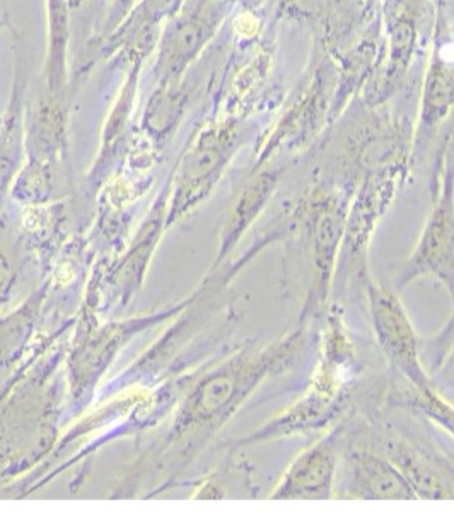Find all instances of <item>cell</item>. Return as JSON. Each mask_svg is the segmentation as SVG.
Returning <instances> with one entry per match:
<instances>
[{
	"label": "cell",
	"instance_id": "ac0fdd59",
	"mask_svg": "<svg viewBox=\"0 0 454 512\" xmlns=\"http://www.w3.org/2000/svg\"><path fill=\"white\" fill-rule=\"evenodd\" d=\"M454 106V67L441 53H434L425 76L420 127L432 130L448 117Z\"/></svg>",
	"mask_w": 454,
	"mask_h": 512
},
{
	"label": "cell",
	"instance_id": "cb8c5ba5",
	"mask_svg": "<svg viewBox=\"0 0 454 512\" xmlns=\"http://www.w3.org/2000/svg\"><path fill=\"white\" fill-rule=\"evenodd\" d=\"M159 93L154 94L151 103L147 106L146 127L156 139H164L169 132L178 125L181 111H183V94L171 86L169 81Z\"/></svg>",
	"mask_w": 454,
	"mask_h": 512
},
{
	"label": "cell",
	"instance_id": "603a6c76",
	"mask_svg": "<svg viewBox=\"0 0 454 512\" xmlns=\"http://www.w3.org/2000/svg\"><path fill=\"white\" fill-rule=\"evenodd\" d=\"M24 135L26 130L23 128V118H21L18 99H16L0 132V193L6 190L18 169L24 146H26Z\"/></svg>",
	"mask_w": 454,
	"mask_h": 512
},
{
	"label": "cell",
	"instance_id": "30bf717a",
	"mask_svg": "<svg viewBox=\"0 0 454 512\" xmlns=\"http://www.w3.org/2000/svg\"><path fill=\"white\" fill-rule=\"evenodd\" d=\"M422 11L424 0L383 2V30L386 41L381 47L378 65L369 79L371 82H367V105L383 103L407 74L419 40Z\"/></svg>",
	"mask_w": 454,
	"mask_h": 512
},
{
	"label": "cell",
	"instance_id": "3957f363",
	"mask_svg": "<svg viewBox=\"0 0 454 512\" xmlns=\"http://www.w3.org/2000/svg\"><path fill=\"white\" fill-rule=\"evenodd\" d=\"M352 190L349 183L316 181L303 195L292 198L297 212L294 239L303 243L309 263L308 292L297 321H320L332 304Z\"/></svg>",
	"mask_w": 454,
	"mask_h": 512
},
{
	"label": "cell",
	"instance_id": "7c38bea8",
	"mask_svg": "<svg viewBox=\"0 0 454 512\" xmlns=\"http://www.w3.org/2000/svg\"><path fill=\"white\" fill-rule=\"evenodd\" d=\"M342 478H337L335 499L344 501H417L402 472L385 454L367 444H352L345 451Z\"/></svg>",
	"mask_w": 454,
	"mask_h": 512
},
{
	"label": "cell",
	"instance_id": "9c48e42d",
	"mask_svg": "<svg viewBox=\"0 0 454 512\" xmlns=\"http://www.w3.org/2000/svg\"><path fill=\"white\" fill-rule=\"evenodd\" d=\"M367 446L385 454L402 472L417 501H454V460L449 454L390 425H381Z\"/></svg>",
	"mask_w": 454,
	"mask_h": 512
},
{
	"label": "cell",
	"instance_id": "44dd1931",
	"mask_svg": "<svg viewBox=\"0 0 454 512\" xmlns=\"http://www.w3.org/2000/svg\"><path fill=\"white\" fill-rule=\"evenodd\" d=\"M67 0H47L48 59L47 77L50 93H57L65 81V53L69 43V12Z\"/></svg>",
	"mask_w": 454,
	"mask_h": 512
},
{
	"label": "cell",
	"instance_id": "5b68a950",
	"mask_svg": "<svg viewBox=\"0 0 454 512\" xmlns=\"http://www.w3.org/2000/svg\"><path fill=\"white\" fill-rule=\"evenodd\" d=\"M241 146L234 120L212 123L198 134L176 171L173 197L166 210V227L187 217L209 197Z\"/></svg>",
	"mask_w": 454,
	"mask_h": 512
},
{
	"label": "cell",
	"instance_id": "8992f818",
	"mask_svg": "<svg viewBox=\"0 0 454 512\" xmlns=\"http://www.w3.org/2000/svg\"><path fill=\"white\" fill-rule=\"evenodd\" d=\"M362 291L376 344L391 369L402 376L410 388L424 390L434 386L422 361V340L398 294L376 284L373 277L367 280Z\"/></svg>",
	"mask_w": 454,
	"mask_h": 512
},
{
	"label": "cell",
	"instance_id": "277c9868",
	"mask_svg": "<svg viewBox=\"0 0 454 512\" xmlns=\"http://www.w3.org/2000/svg\"><path fill=\"white\" fill-rule=\"evenodd\" d=\"M431 277L443 284L454 306V147L446 137L432 169L431 210L412 253L398 267L395 291Z\"/></svg>",
	"mask_w": 454,
	"mask_h": 512
},
{
	"label": "cell",
	"instance_id": "5bb4252c",
	"mask_svg": "<svg viewBox=\"0 0 454 512\" xmlns=\"http://www.w3.org/2000/svg\"><path fill=\"white\" fill-rule=\"evenodd\" d=\"M412 128L402 120H383L362 130L352 147L350 183L364 175L383 171H402L408 175Z\"/></svg>",
	"mask_w": 454,
	"mask_h": 512
},
{
	"label": "cell",
	"instance_id": "e0dca14e",
	"mask_svg": "<svg viewBox=\"0 0 454 512\" xmlns=\"http://www.w3.org/2000/svg\"><path fill=\"white\" fill-rule=\"evenodd\" d=\"M164 227L166 216H163V207L158 205L152 212V219H147L146 224L140 227L137 241L115 272V280L117 286L122 289L123 297L132 296L142 284L146 277L147 265L151 262L152 251L156 250Z\"/></svg>",
	"mask_w": 454,
	"mask_h": 512
},
{
	"label": "cell",
	"instance_id": "484cf974",
	"mask_svg": "<svg viewBox=\"0 0 454 512\" xmlns=\"http://www.w3.org/2000/svg\"><path fill=\"white\" fill-rule=\"evenodd\" d=\"M52 190V176L45 159L31 158L30 164L23 169V175L18 176L14 183V195L30 204H40L47 200Z\"/></svg>",
	"mask_w": 454,
	"mask_h": 512
},
{
	"label": "cell",
	"instance_id": "6da1fadb",
	"mask_svg": "<svg viewBox=\"0 0 454 512\" xmlns=\"http://www.w3.org/2000/svg\"><path fill=\"white\" fill-rule=\"evenodd\" d=\"M311 326L296 320L270 344L236 350L197 379L169 437V443L176 444L180 468L192 463L265 381L296 369L311 342Z\"/></svg>",
	"mask_w": 454,
	"mask_h": 512
},
{
	"label": "cell",
	"instance_id": "ffe728a7",
	"mask_svg": "<svg viewBox=\"0 0 454 512\" xmlns=\"http://www.w3.org/2000/svg\"><path fill=\"white\" fill-rule=\"evenodd\" d=\"M47 289H38L30 299L19 306L14 313L0 320V364H9L24 349L35 328V321L40 313Z\"/></svg>",
	"mask_w": 454,
	"mask_h": 512
},
{
	"label": "cell",
	"instance_id": "9a60e30c",
	"mask_svg": "<svg viewBox=\"0 0 454 512\" xmlns=\"http://www.w3.org/2000/svg\"><path fill=\"white\" fill-rule=\"evenodd\" d=\"M289 161H280L279 164H265V168H258L255 176L241 192L233 209L229 212L226 224L222 227L216 258L212 263L210 272L222 267L229 256L233 255L236 246L243 241L246 233L262 216L268 202L274 197L275 190L279 188L280 181L289 169Z\"/></svg>",
	"mask_w": 454,
	"mask_h": 512
},
{
	"label": "cell",
	"instance_id": "f1b7e54d",
	"mask_svg": "<svg viewBox=\"0 0 454 512\" xmlns=\"http://www.w3.org/2000/svg\"><path fill=\"white\" fill-rule=\"evenodd\" d=\"M12 284H14V270L9 258L4 255V251L0 250V308L11 294Z\"/></svg>",
	"mask_w": 454,
	"mask_h": 512
},
{
	"label": "cell",
	"instance_id": "83f0119b",
	"mask_svg": "<svg viewBox=\"0 0 454 512\" xmlns=\"http://www.w3.org/2000/svg\"><path fill=\"white\" fill-rule=\"evenodd\" d=\"M431 378L432 383L439 390H454V340L453 344L449 345L448 352L444 355L441 364L431 374Z\"/></svg>",
	"mask_w": 454,
	"mask_h": 512
},
{
	"label": "cell",
	"instance_id": "7402d4cb",
	"mask_svg": "<svg viewBox=\"0 0 454 512\" xmlns=\"http://www.w3.org/2000/svg\"><path fill=\"white\" fill-rule=\"evenodd\" d=\"M59 106L53 101L43 103L31 117L26 134V146L30 147L31 158L45 159L59 151L64 139V120Z\"/></svg>",
	"mask_w": 454,
	"mask_h": 512
},
{
	"label": "cell",
	"instance_id": "8fae6325",
	"mask_svg": "<svg viewBox=\"0 0 454 512\" xmlns=\"http://www.w3.org/2000/svg\"><path fill=\"white\" fill-rule=\"evenodd\" d=\"M345 424L323 432L320 439L306 446L280 475L270 490L272 501H332L340 468V441Z\"/></svg>",
	"mask_w": 454,
	"mask_h": 512
},
{
	"label": "cell",
	"instance_id": "d6986e66",
	"mask_svg": "<svg viewBox=\"0 0 454 512\" xmlns=\"http://www.w3.org/2000/svg\"><path fill=\"white\" fill-rule=\"evenodd\" d=\"M386 400L391 407L405 408L408 412L424 417L454 439V403L449 402L443 391L436 386L424 390L408 386L390 393Z\"/></svg>",
	"mask_w": 454,
	"mask_h": 512
},
{
	"label": "cell",
	"instance_id": "f546056e",
	"mask_svg": "<svg viewBox=\"0 0 454 512\" xmlns=\"http://www.w3.org/2000/svg\"><path fill=\"white\" fill-rule=\"evenodd\" d=\"M239 2L246 7H258L262 4L263 0H239Z\"/></svg>",
	"mask_w": 454,
	"mask_h": 512
},
{
	"label": "cell",
	"instance_id": "2e32d148",
	"mask_svg": "<svg viewBox=\"0 0 454 512\" xmlns=\"http://www.w3.org/2000/svg\"><path fill=\"white\" fill-rule=\"evenodd\" d=\"M385 0H328L321 12L323 45L337 59L367 30L378 23L379 6Z\"/></svg>",
	"mask_w": 454,
	"mask_h": 512
},
{
	"label": "cell",
	"instance_id": "7a4b0ae2",
	"mask_svg": "<svg viewBox=\"0 0 454 512\" xmlns=\"http://www.w3.org/2000/svg\"><path fill=\"white\" fill-rule=\"evenodd\" d=\"M320 321L315 367L306 390L282 412L238 439L234 448L323 434L345 419L361 379L359 349L338 304H330Z\"/></svg>",
	"mask_w": 454,
	"mask_h": 512
},
{
	"label": "cell",
	"instance_id": "d4e9b609",
	"mask_svg": "<svg viewBox=\"0 0 454 512\" xmlns=\"http://www.w3.org/2000/svg\"><path fill=\"white\" fill-rule=\"evenodd\" d=\"M135 88H137V77H130L127 86L123 88L122 96L118 99L115 110L111 113L110 120L106 122L105 135H103V146L99 149L98 166L96 173H101V169L106 164L111 163V159L117 156L118 146H120V137L125 135V127L129 120V113L132 110V99H134Z\"/></svg>",
	"mask_w": 454,
	"mask_h": 512
},
{
	"label": "cell",
	"instance_id": "ba28073f",
	"mask_svg": "<svg viewBox=\"0 0 454 512\" xmlns=\"http://www.w3.org/2000/svg\"><path fill=\"white\" fill-rule=\"evenodd\" d=\"M330 81V70L326 65H320L279 122L268 132L267 139L263 140L257 151V169L274 163V159L289 161L313 144L321 130L332 123L333 89Z\"/></svg>",
	"mask_w": 454,
	"mask_h": 512
},
{
	"label": "cell",
	"instance_id": "4fadbf2b",
	"mask_svg": "<svg viewBox=\"0 0 454 512\" xmlns=\"http://www.w3.org/2000/svg\"><path fill=\"white\" fill-rule=\"evenodd\" d=\"M229 0H190L169 24L161 43L159 72L164 81L180 76L226 18Z\"/></svg>",
	"mask_w": 454,
	"mask_h": 512
},
{
	"label": "cell",
	"instance_id": "52a82bcc",
	"mask_svg": "<svg viewBox=\"0 0 454 512\" xmlns=\"http://www.w3.org/2000/svg\"><path fill=\"white\" fill-rule=\"evenodd\" d=\"M405 176L402 171H383L361 176L350 195L344 245L338 267L344 265L347 274L356 277L362 287L371 279L369 253L374 234L395 202L396 190L402 185Z\"/></svg>",
	"mask_w": 454,
	"mask_h": 512
},
{
	"label": "cell",
	"instance_id": "4316f807",
	"mask_svg": "<svg viewBox=\"0 0 454 512\" xmlns=\"http://www.w3.org/2000/svg\"><path fill=\"white\" fill-rule=\"evenodd\" d=\"M328 0H279V12L286 18H320Z\"/></svg>",
	"mask_w": 454,
	"mask_h": 512
}]
</instances>
